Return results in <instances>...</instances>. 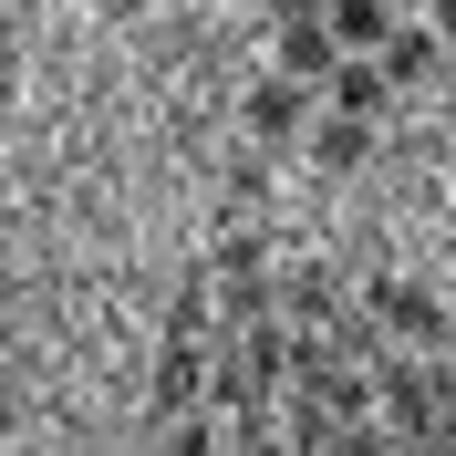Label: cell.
Returning a JSON list of instances; mask_svg holds the SVG:
<instances>
[{
  "instance_id": "cell-1",
  "label": "cell",
  "mask_w": 456,
  "mask_h": 456,
  "mask_svg": "<svg viewBox=\"0 0 456 456\" xmlns=\"http://www.w3.org/2000/svg\"><path fill=\"white\" fill-rule=\"evenodd\" d=\"M270 62H281V73H301V84H322V73L342 62V31L322 21V11H312V21H281V31H270Z\"/></svg>"
},
{
  "instance_id": "cell-2",
  "label": "cell",
  "mask_w": 456,
  "mask_h": 456,
  "mask_svg": "<svg viewBox=\"0 0 456 456\" xmlns=\"http://www.w3.org/2000/svg\"><path fill=\"white\" fill-rule=\"evenodd\" d=\"M322 94H332L342 114H384L395 104V73H384V53H342L332 73H322Z\"/></svg>"
},
{
  "instance_id": "cell-3",
  "label": "cell",
  "mask_w": 456,
  "mask_h": 456,
  "mask_svg": "<svg viewBox=\"0 0 456 456\" xmlns=\"http://www.w3.org/2000/svg\"><path fill=\"white\" fill-rule=\"evenodd\" d=\"M322 21L342 31V53H384V42H395V0H322Z\"/></svg>"
},
{
  "instance_id": "cell-4",
  "label": "cell",
  "mask_w": 456,
  "mask_h": 456,
  "mask_svg": "<svg viewBox=\"0 0 456 456\" xmlns=\"http://www.w3.org/2000/svg\"><path fill=\"white\" fill-rule=\"evenodd\" d=\"M301 94H312V84L270 62V73H259V84H249V125H259V135H290V125H301Z\"/></svg>"
},
{
  "instance_id": "cell-5",
  "label": "cell",
  "mask_w": 456,
  "mask_h": 456,
  "mask_svg": "<svg viewBox=\"0 0 456 456\" xmlns=\"http://www.w3.org/2000/svg\"><path fill=\"white\" fill-rule=\"evenodd\" d=\"M436 42H446V31L404 11V21H395V42H384V73H395V84H426V73H436Z\"/></svg>"
},
{
  "instance_id": "cell-6",
  "label": "cell",
  "mask_w": 456,
  "mask_h": 456,
  "mask_svg": "<svg viewBox=\"0 0 456 456\" xmlns=\"http://www.w3.org/2000/svg\"><path fill=\"white\" fill-rule=\"evenodd\" d=\"M363 145H373V114H342V104H332V125L312 135V156H322V167H353Z\"/></svg>"
},
{
  "instance_id": "cell-7",
  "label": "cell",
  "mask_w": 456,
  "mask_h": 456,
  "mask_svg": "<svg viewBox=\"0 0 456 456\" xmlns=\"http://www.w3.org/2000/svg\"><path fill=\"white\" fill-rule=\"evenodd\" d=\"M384 395H395V415H404V426H436V395H446V384H436L426 363H404L395 384H384Z\"/></svg>"
},
{
  "instance_id": "cell-8",
  "label": "cell",
  "mask_w": 456,
  "mask_h": 456,
  "mask_svg": "<svg viewBox=\"0 0 456 456\" xmlns=\"http://www.w3.org/2000/svg\"><path fill=\"white\" fill-rule=\"evenodd\" d=\"M384 322H395L404 342H436V332H446V312H436L426 290H384Z\"/></svg>"
},
{
  "instance_id": "cell-9",
  "label": "cell",
  "mask_w": 456,
  "mask_h": 456,
  "mask_svg": "<svg viewBox=\"0 0 456 456\" xmlns=\"http://www.w3.org/2000/svg\"><path fill=\"white\" fill-rule=\"evenodd\" d=\"M312 11H322V0H270V21H312Z\"/></svg>"
},
{
  "instance_id": "cell-10",
  "label": "cell",
  "mask_w": 456,
  "mask_h": 456,
  "mask_svg": "<svg viewBox=\"0 0 456 456\" xmlns=\"http://www.w3.org/2000/svg\"><path fill=\"white\" fill-rule=\"evenodd\" d=\"M436 31H446V42H456V0H436Z\"/></svg>"
},
{
  "instance_id": "cell-11",
  "label": "cell",
  "mask_w": 456,
  "mask_h": 456,
  "mask_svg": "<svg viewBox=\"0 0 456 456\" xmlns=\"http://www.w3.org/2000/svg\"><path fill=\"white\" fill-rule=\"evenodd\" d=\"M395 11H436V0H395Z\"/></svg>"
}]
</instances>
